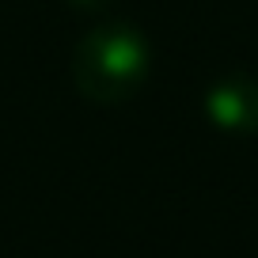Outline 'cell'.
Returning <instances> with one entry per match:
<instances>
[{"mask_svg": "<svg viewBox=\"0 0 258 258\" xmlns=\"http://www.w3.org/2000/svg\"><path fill=\"white\" fill-rule=\"evenodd\" d=\"M152 73L148 38L129 23H99L76 42L69 57V80L88 103L121 106L145 88Z\"/></svg>", "mask_w": 258, "mask_h": 258, "instance_id": "obj_1", "label": "cell"}, {"mask_svg": "<svg viewBox=\"0 0 258 258\" xmlns=\"http://www.w3.org/2000/svg\"><path fill=\"white\" fill-rule=\"evenodd\" d=\"M202 110L209 125L235 137H258V80L247 73L220 76L205 88Z\"/></svg>", "mask_w": 258, "mask_h": 258, "instance_id": "obj_2", "label": "cell"}, {"mask_svg": "<svg viewBox=\"0 0 258 258\" xmlns=\"http://www.w3.org/2000/svg\"><path fill=\"white\" fill-rule=\"evenodd\" d=\"M76 4H99V0H76Z\"/></svg>", "mask_w": 258, "mask_h": 258, "instance_id": "obj_3", "label": "cell"}]
</instances>
